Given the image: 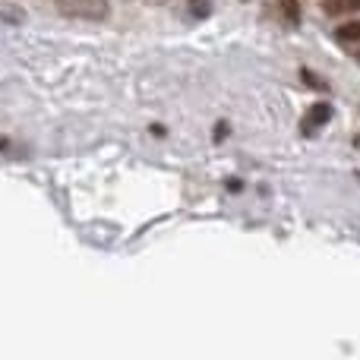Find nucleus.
Masks as SVG:
<instances>
[{
  "instance_id": "f03ea898",
  "label": "nucleus",
  "mask_w": 360,
  "mask_h": 360,
  "mask_svg": "<svg viewBox=\"0 0 360 360\" xmlns=\"http://www.w3.org/2000/svg\"><path fill=\"white\" fill-rule=\"evenodd\" d=\"M329 120H332V105L329 101H316V105H310L307 114L300 117V133H304V136H316Z\"/></svg>"
},
{
  "instance_id": "0eeeda50",
  "label": "nucleus",
  "mask_w": 360,
  "mask_h": 360,
  "mask_svg": "<svg viewBox=\"0 0 360 360\" xmlns=\"http://www.w3.org/2000/svg\"><path fill=\"white\" fill-rule=\"evenodd\" d=\"M228 136V124H218V130H215V139H224Z\"/></svg>"
},
{
  "instance_id": "39448f33",
  "label": "nucleus",
  "mask_w": 360,
  "mask_h": 360,
  "mask_svg": "<svg viewBox=\"0 0 360 360\" xmlns=\"http://www.w3.org/2000/svg\"><path fill=\"white\" fill-rule=\"evenodd\" d=\"M335 35H338V41H348V44H360V22H345L342 25V29H338L335 32Z\"/></svg>"
},
{
  "instance_id": "20e7f679",
  "label": "nucleus",
  "mask_w": 360,
  "mask_h": 360,
  "mask_svg": "<svg viewBox=\"0 0 360 360\" xmlns=\"http://www.w3.org/2000/svg\"><path fill=\"white\" fill-rule=\"evenodd\" d=\"M360 0H326V13L329 16H345V13H357Z\"/></svg>"
},
{
  "instance_id": "f257e3e1",
  "label": "nucleus",
  "mask_w": 360,
  "mask_h": 360,
  "mask_svg": "<svg viewBox=\"0 0 360 360\" xmlns=\"http://www.w3.org/2000/svg\"><path fill=\"white\" fill-rule=\"evenodd\" d=\"M54 4L63 16L73 19H108V13H111L108 0H54Z\"/></svg>"
},
{
  "instance_id": "423d86ee",
  "label": "nucleus",
  "mask_w": 360,
  "mask_h": 360,
  "mask_svg": "<svg viewBox=\"0 0 360 360\" xmlns=\"http://www.w3.org/2000/svg\"><path fill=\"white\" fill-rule=\"evenodd\" d=\"M193 13H199V16H205V13H209V10H205V0H193Z\"/></svg>"
},
{
  "instance_id": "7ed1b4c3",
  "label": "nucleus",
  "mask_w": 360,
  "mask_h": 360,
  "mask_svg": "<svg viewBox=\"0 0 360 360\" xmlns=\"http://www.w3.org/2000/svg\"><path fill=\"white\" fill-rule=\"evenodd\" d=\"M269 4L275 6V13H278V16L285 19L288 25H297V22H300V6H297V0H269Z\"/></svg>"
}]
</instances>
